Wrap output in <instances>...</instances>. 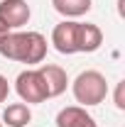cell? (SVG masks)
Returning <instances> with one entry per match:
<instances>
[{"label": "cell", "mask_w": 125, "mask_h": 127, "mask_svg": "<svg viewBox=\"0 0 125 127\" xmlns=\"http://www.w3.org/2000/svg\"><path fill=\"white\" fill-rule=\"evenodd\" d=\"M0 56L27 66L42 64L47 56V37L39 32H7L0 42Z\"/></svg>", "instance_id": "1"}, {"label": "cell", "mask_w": 125, "mask_h": 127, "mask_svg": "<svg viewBox=\"0 0 125 127\" xmlns=\"http://www.w3.org/2000/svg\"><path fill=\"white\" fill-rule=\"evenodd\" d=\"M71 91H74V98L81 108H91V105H101L108 95V81L101 71H81L74 83H71Z\"/></svg>", "instance_id": "2"}, {"label": "cell", "mask_w": 125, "mask_h": 127, "mask_svg": "<svg viewBox=\"0 0 125 127\" xmlns=\"http://www.w3.org/2000/svg\"><path fill=\"white\" fill-rule=\"evenodd\" d=\"M15 91L20 95V100L22 103H44L47 100V91H44V83H42V76H39V71L37 68H27V71H22L15 81Z\"/></svg>", "instance_id": "3"}, {"label": "cell", "mask_w": 125, "mask_h": 127, "mask_svg": "<svg viewBox=\"0 0 125 127\" xmlns=\"http://www.w3.org/2000/svg\"><path fill=\"white\" fill-rule=\"evenodd\" d=\"M32 10L27 5V0H0V22L7 30H20L30 22Z\"/></svg>", "instance_id": "4"}, {"label": "cell", "mask_w": 125, "mask_h": 127, "mask_svg": "<svg viewBox=\"0 0 125 127\" xmlns=\"http://www.w3.org/2000/svg\"><path fill=\"white\" fill-rule=\"evenodd\" d=\"M39 76H42V83H44V91H47V98H57L66 91L69 86V76L62 66L57 64H42L39 68Z\"/></svg>", "instance_id": "5"}, {"label": "cell", "mask_w": 125, "mask_h": 127, "mask_svg": "<svg viewBox=\"0 0 125 127\" xmlns=\"http://www.w3.org/2000/svg\"><path fill=\"white\" fill-rule=\"evenodd\" d=\"M76 25L74 20H64L52 30V44L59 54H76Z\"/></svg>", "instance_id": "6"}, {"label": "cell", "mask_w": 125, "mask_h": 127, "mask_svg": "<svg viewBox=\"0 0 125 127\" xmlns=\"http://www.w3.org/2000/svg\"><path fill=\"white\" fill-rule=\"evenodd\" d=\"M103 44V32L98 25L91 22H78L76 25V54H93Z\"/></svg>", "instance_id": "7"}, {"label": "cell", "mask_w": 125, "mask_h": 127, "mask_svg": "<svg viewBox=\"0 0 125 127\" xmlns=\"http://www.w3.org/2000/svg\"><path fill=\"white\" fill-rule=\"evenodd\" d=\"M57 127H98L96 120L86 112V108L81 105H69L62 108L57 115Z\"/></svg>", "instance_id": "8"}, {"label": "cell", "mask_w": 125, "mask_h": 127, "mask_svg": "<svg viewBox=\"0 0 125 127\" xmlns=\"http://www.w3.org/2000/svg\"><path fill=\"white\" fill-rule=\"evenodd\" d=\"M30 120H32V110L27 103H12L2 112V125L7 127H25L30 125Z\"/></svg>", "instance_id": "9"}, {"label": "cell", "mask_w": 125, "mask_h": 127, "mask_svg": "<svg viewBox=\"0 0 125 127\" xmlns=\"http://www.w3.org/2000/svg\"><path fill=\"white\" fill-rule=\"evenodd\" d=\"M54 10L64 15L66 20H74V17H81L91 10V0H52Z\"/></svg>", "instance_id": "10"}, {"label": "cell", "mask_w": 125, "mask_h": 127, "mask_svg": "<svg viewBox=\"0 0 125 127\" xmlns=\"http://www.w3.org/2000/svg\"><path fill=\"white\" fill-rule=\"evenodd\" d=\"M123 91H125V81H120V83H118V88H115V108H118V110H125Z\"/></svg>", "instance_id": "11"}, {"label": "cell", "mask_w": 125, "mask_h": 127, "mask_svg": "<svg viewBox=\"0 0 125 127\" xmlns=\"http://www.w3.org/2000/svg\"><path fill=\"white\" fill-rule=\"evenodd\" d=\"M7 95H10V86H7V78L0 73V103H5Z\"/></svg>", "instance_id": "12"}, {"label": "cell", "mask_w": 125, "mask_h": 127, "mask_svg": "<svg viewBox=\"0 0 125 127\" xmlns=\"http://www.w3.org/2000/svg\"><path fill=\"white\" fill-rule=\"evenodd\" d=\"M7 27H5V25H2V22H0V42H2V39H5V37H7Z\"/></svg>", "instance_id": "13"}, {"label": "cell", "mask_w": 125, "mask_h": 127, "mask_svg": "<svg viewBox=\"0 0 125 127\" xmlns=\"http://www.w3.org/2000/svg\"><path fill=\"white\" fill-rule=\"evenodd\" d=\"M0 127H2V122H0Z\"/></svg>", "instance_id": "14"}]
</instances>
